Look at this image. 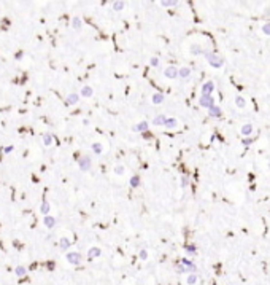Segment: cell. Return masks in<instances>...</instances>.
<instances>
[{
	"label": "cell",
	"instance_id": "cell-3",
	"mask_svg": "<svg viewBox=\"0 0 270 285\" xmlns=\"http://www.w3.org/2000/svg\"><path fill=\"white\" fill-rule=\"evenodd\" d=\"M65 258H67V261L70 265H79V261H81V255L78 252H69L65 255Z\"/></svg>",
	"mask_w": 270,
	"mask_h": 285
},
{
	"label": "cell",
	"instance_id": "cell-20",
	"mask_svg": "<svg viewBox=\"0 0 270 285\" xmlns=\"http://www.w3.org/2000/svg\"><path fill=\"white\" fill-rule=\"evenodd\" d=\"M26 272H27V269H26L24 266H21V265L18 266L16 269H14V274H16L18 277H22V276H26Z\"/></svg>",
	"mask_w": 270,
	"mask_h": 285
},
{
	"label": "cell",
	"instance_id": "cell-32",
	"mask_svg": "<svg viewBox=\"0 0 270 285\" xmlns=\"http://www.w3.org/2000/svg\"><path fill=\"white\" fill-rule=\"evenodd\" d=\"M149 64L153 65V67H157V65H159V59H157V58H151L149 59Z\"/></svg>",
	"mask_w": 270,
	"mask_h": 285
},
{
	"label": "cell",
	"instance_id": "cell-13",
	"mask_svg": "<svg viewBox=\"0 0 270 285\" xmlns=\"http://www.w3.org/2000/svg\"><path fill=\"white\" fill-rule=\"evenodd\" d=\"M92 93H94V91H92V88H91V86H83V88H81V96L83 97H91V96H92Z\"/></svg>",
	"mask_w": 270,
	"mask_h": 285
},
{
	"label": "cell",
	"instance_id": "cell-23",
	"mask_svg": "<svg viewBox=\"0 0 270 285\" xmlns=\"http://www.w3.org/2000/svg\"><path fill=\"white\" fill-rule=\"evenodd\" d=\"M235 104H237V107H238V108H243V107L246 105V100L243 99L242 96H237L235 97Z\"/></svg>",
	"mask_w": 270,
	"mask_h": 285
},
{
	"label": "cell",
	"instance_id": "cell-22",
	"mask_svg": "<svg viewBox=\"0 0 270 285\" xmlns=\"http://www.w3.org/2000/svg\"><path fill=\"white\" fill-rule=\"evenodd\" d=\"M251 132H253V126H251V124H245V126L242 127V134L243 135H250Z\"/></svg>",
	"mask_w": 270,
	"mask_h": 285
},
{
	"label": "cell",
	"instance_id": "cell-31",
	"mask_svg": "<svg viewBox=\"0 0 270 285\" xmlns=\"http://www.w3.org/2000/svg\"><path fill=\"white\" fill-rule=\"evenodd\" d=\"M186 282H188L189 285H191V284H195V282H197V276H195V274H191V276L188 277V280H186Z\"/></svg>",
	"mask_w": 270,
	"mask_h": 285
},
{
	"label": "cell",
	"instance_id": "cell-12",
	"mask_svg": "<svg viewBox=\"0 0 270 285\" xmlns=\"http://www.w3.org/2000/svg\"><path fill=\"white\" fill-rule=\"evenodd\" d=\"M165 120H167V118H165L164 115H159V116H156V118L153 120V124H154V126H164V124H165Z\"/></svg>",
	"mask_w": 270,
	"mask_h": 285
},
{
	"label": "cell",
	"instance_id": "cell-4",
	"mask_svg": "<svg viewBox=\"0 0 270 285\" xmlns=\"http://www.w3.org/2000/svg\"><path fill=\"white\" fill-rule=\"evenodd\" d=\"M178 70H180V69H176V67L170 65V67H167V69L164 70V76H165V78H168V80H175V78H178Z\"/></svg>",
	"mask_w": 270,
	"mask_h": 285
},
{
	"label": "cell",
	"instance_id": "cell-5",
	"mask_svg": "<svg viewBox=\"0 0 270 285\" xmlns=\"http://www.w3.org/2000/svg\"><path fill=\"white\" fill-rule=\"evenodd\" d=\"M78 166L81 171H89L91 169V159H89V156H81V158L78 159Z\"/></svg>",
	"mask_w": 270,
	"mask_h": 285
},
{
	"label": "cell",
	"instance_id": "cell-16",
	"mask_svg": "<svg viewBox=\"0 0 270 285\" xmlns=\"http://www.w3.org/2000/svg\"><path fill=\"white\" fill-rule=\"evenodd\" d=\"M151 100H153V104H156V105H157V104H162V102H164V94H162V93L153 94V99H151Z\"/></svg>",
	"mask_w": 270,
	"mask_h": 285
},
{
	"label": "cell",
	"instance_id": "cell-33",
	"mask_svg": "<svg viewBox=\"0 0 270 285\" xmlns=\"http://www.w3.org/2000/svg\"><path fill=\"white\" fill-rule=\"evenodd\" d=\"M186 250H188V253H195V245H188Z\"/></svg>",
	"mask_w": 270,
	"mask_h": 285
},
{
	"label": "cell",
	"instance_id": "cell-29",
	"mask_svg": "<svg viewBox=\"0 0 270 285\" xmlns=\"http://www.w3.org/2000/svg\"><path fill=\"white\" fill-rule=\"evenodd\" d=\"M262 32H264V35H270V22H265L262 26Z\"/></svg>",
	"mask_w": 270,
	"mask_h": 285
},
{
	"label": "cell",
	"instance_id": "cell-11",
	"mask_svg": "<svg viewBox=\"0 0 270 285\" xmlns=\"http://www.w3.org/2000/svg\"><path fill=\"white\" fill-rule=\"evenodd\" d=\"M78 100H79L78 94H69V96H67V104H69V105H76Z\"/></svg>",
	"mask_w": 270,
	"mask_h": 285
},
{
	"label": "cell",
	"instance_id": "cell-30",
	"mask_svg": "<svg viewBox=\"0 0 270 285\" xmlns=\"http://www.w3.org/2000/svg\"><path fill=\"white\" fill-rule=\"evenodd\" d=\"M114 174H116V175H123L124 174V166H116V167H114Z\"/></svg>",
	"mask_w": 270,
	"mask_h": 285
},
{
	"label": "cell",
	"instance_id": "cell-28",
	"mask_svg": "<svg viewBox=\"0 0 270 285\" xmlns=\"http://www.w3.org/2000/svg\"><path fill=\"white\" fill-rule=\"evenodd\" d=\"M138 183H140V177H137V175H135V177H132V179H130V185H132L133 188H135V186H138Z\"/></svg>",
	"mask_w": 270,
	"mask_h": 285
},
{
	"label": "cell",
	"instance_id": "cell-34",
	"mask_svg": "<svg viewBox=\"0 0 270 285\" xmlns=\"http://www.w3.org/2000/svg\"><path fill=\"white\" fill-rule=\"evenodd\" d=\"M140 258H141V260H146V258H148V252L146 250H141L140 252Z\"/></svg>",
	"mask_w": 270,
	"mask_h": 285
},
{
	"label": "cell",
	"instance_id": "cell-36",
	"mask_svg": "<svg viewBox=\"0 0 270 285\" xmlns=\"http://www.w3.org/2000/svg\"><path fill=\"white\" fill-rule=\"evenodd\" d=\"M5 153H10V151H13V145H10V147H5Z\"/></svg>",
	"mask_w": 270,
	"mask_h": 285
},
{
	"label": "cell",
	"instance_id": "cell-17",
	"mask_svg": "<svg viewBox=\"0 0 270 285\" xmlns=\"http://www.w3.org/2000/svg\"><path fill=\"white\" fill-rule=\"evenodd\" d=\"M176 124H178V121L175 120V118H167L164 126H167L168 129H175V127H176Z\"/></svg>",
	"mask_w": 270,
	"mask_h": 285
},
{
	"label": "cell",
	"instance_id": "cell-21",
	"mask_svg": "<svg viewBox=\"0 0 270 285\" xmlns=\"http://www.w3.org/2000/svg\"><path fill=\"white\" fill-rule=\"evenodd\" d=\"M91 148H92V151L96 153V155H100V153L103 151L102 144H97V142H96V144H92V147H91Z\"/></svg>",
	"mask_w": 270,
	"mask_h": 285
},
{
	"label": "cell",
	"instance_id": "cell-25",
	"mask_svg": "<svg viewBox=\"0 0 270 285\" xmlns=\"http://www.w3.org/2000/svg\"><path fill=\"white\" fill-rule=\"evenodd\" d=\"M161 3L164 7H175L178 3V0H161Z\"/></svg>",
	"mask_w": 270,
	"mask_h": 285
},
{
	"label": "cell",
	"instance_id": "cell-18",
	"mask_svg": "<svg viewBox=\"0 0 270 285\" xmlns=\"http://www.w3.org/2000/svg\"><path fill=\"white\" fill-rule=\"evenodd\" d=\"M59 247H61V250H67V248L70 247V240L67 239V237H62L61 242H59Z\"/></svg>",
	"mask_w": 270,
	"mask_h": 285
},
{
	"label": "cell",
	"instance_id": "cell-27",
	"mask_svg": "<svg viewBox=\"0 0 270 285\" xmlns=\"http://www.w3.org/2000/svg\"><path fill=\"white\" fill-rule=\"evenodd\" d=\"M43 144L46 145V147H49V145L53 144V135H49V134L44 135V137H43Z\"/></svg>",
	"mask_w": 270,
	"mask_h": 285
},
{
	"label": "cell",
	"instance_id": "cell-6",
	"mask_svg": "<svg viewBox=\"0 0 270 285\" xmlns=\"http://www.w3.org/2000/svg\"><path fill=\"white\" fill-rule=\"evenodd\" d=\"M213 91H215V83L213 81L203 83V86H202V94H211Z\"/></svg>",
	"mask_w": 270,
	"mask_h": 285
},
{
	"label": "cell",
	"instance_id": "cell-7",
	"mask_svg": "<svg viewBox=\"0 0 270 285\" xmlns=\"http://www.w3.org/2000/svg\"><path fill=\"white\" fill-rule=\"evenodd\" d=\"M43 223H44V226L46 228H54L56 226V218L54 217H51V215H44V218H43Z\"/></svg>",
	"mask_w": 270,
	"mask_h": 285
},
{
	"label": "cell",
	"instance_id": "cell-19",
	"mask_svg": "<svg viewBox=\"0 0 270 285\" xmlns=\"http://www.w3.org/2000/svg\"><path fill=\"white\" fill-rule=\"evenodd\" d=\"M40 212L43 213V215H48V213H49V202H48V201H43V202H41Z\"/></svg>",
	"mask_w": 270,
	"mask_h": 285
},
{
	"label": "cell",
	"instance_id": "cell-35",
	"mask_svg": "<svg viewBox=\"0 0 270 285\" xmlns=\"http://www.w3.org/2000/svg\"><path fill=\"white\" fill-rule=\"evenodd\" d=\"M254 139H243V145H250Z\"/></svg>",
	"mask_w": 270,
	"mask_h": 285
},
{
	"label": "cell",
	"instance_id": "cell-9",
	"mask_svg": "<svg viewBox=\"0 0 270 285\" xmlns=\"http://www.w3.org/2000/svg\"><path fill=\"white\" fill-rule=\"evenodd\" d=\"M191 73H192V70L189 69V67H181V69L178 70V76H180V78H188Z\"/></svg>",
	"mask_w": 270,
	"mask_h": 285
},
{
	"label": "cell",
	"instance_id": "cell-24",
	"mask_svg": "<svg viewBox=\"0 0 270 285\" xmlns=\"http://www.w3.org/2000/svg\"><path fill=\"white\" fill-rule=\"evenodd\" d=\"M191 53L192 54H203V49H202L199 45H192L191 46Z\"/></svg>",
	"mask_w": 270,
	"mask_h": 285
},
{
	"label": "cell",
	"instance_id": "cell-8",
	"mask_svg": "<svg viewBox=\"0 0 270 285\" xmlns=\"http://www.w3.org/2000/svg\"><path fill=\"white\" fill-rule=\"evenodd\" d=\"M100 248L99 247H92V248H89V252H88V258L89 260H92V258H97V257H100Z\"/></svg>",
	"mask_w": 270,
	"mask_h": 285
},
{
	"label": "cell",
	"instance_id": "cell-10",
	"mask_svg": "<svg viewBox=\"0 0 270 285\" xmlns=\"http://www.w3.org/2000/svg\"><path fill=\"white\" fill-rule=\"evenodd\" d=\"M208 110H210L208 113H210V116H211V118H219V116H221V108H219V107L213 105V107H210Z\"/></svg>",
	"mask_w": 270,
	"mask_h": 285
},
{
	"label": "cell",
	"instance_id": "cell-14",
	"mask_svg": "<svg viewBox=\"0 0 270 285\" xmlns=\"http://www.w3.org/2000/svg\"><path fill=\"white\" fill-rule=\"evenodd\" d=\"M148 127H149V126H148V123H146V121H141V123H138L137 126L133 127V131H140V132H146V131H148Z\"/></svg>",
	"mask_w": 270,
	"mask_h": 285
},
{
	"label": "cell",
	"instance_id": "cell-2",
	"mask_svg": "<svg viewBox=\"0 0 270 285\" xmlns=\"http://www.w3.org/2000/svg\"><path fill=\"white\" fill-rule=\"evenodd\" d=\"M199 104H200V107L210 108V107L215 105V99L211 97V94H202L200 99H199Z\"/></svg>",
	"mask_w": 270,
	"mask_h": 285
},
{
	"label": "cell",
	"instance_id": "cell-37",
	"mask_svg": "<svg viewBox=\"0 0 270 285\" xmlns=\"http://www.w3.org/2000/svg\"><path fill=\"white\" fill-rule=\"evenodd\" d=\"M181 183H183V186H186V185H188V177H183Z\"/></svg>",
	"mask_w": 270,
	"mask_h": 285
},
{
	"label": "cell",
	"instance_id": "cell-15",
	"mask_svg": "<svg viewBox=\"0 0 270 285\" xmlns=\"http://www.w3.org/2000/svg\"><path fill=\"white\" fill-rule=\"evenodd\" d=\"M124 7H126V3H124L123 0H114V3H113V10L114 11H123Z\"/></svg>",
	"mask_w": 270,
	"mask_h": 285
},
{
	"label": "cell",
	"instance_id": "cell-1",
	"mask_svg": "<svg viewBox=\"0 0 270 285\" xmlns=\"http://www.w3.org/2000/svg\"><path fill=\"white\" fill-rule=\"evenodd\" d=\"M203 56H205L207 59H208V62H210V65L211 67H216V69H219V67H222V59L221 58H218V56L215 54V53H210V51H203Z\"/></svg>",
	"mask_w": 270,
	"mask_h": 285
},
{
	"label": "cell",
	"instance_id": "cell-26",
	"mask_svg": "<svg viewBox=\"0 0 270 285\" xmlns=\"http://www.w3.org/2000/svg\"><path fill=\"white\" fill-rule=\"evenodd\" d=\"M72 26H73V29H79V27H81V19L75 16L72 19Z\"/></svg>",
	"mask_w": 270,
	"mask_h": 285
}]
</instances>
